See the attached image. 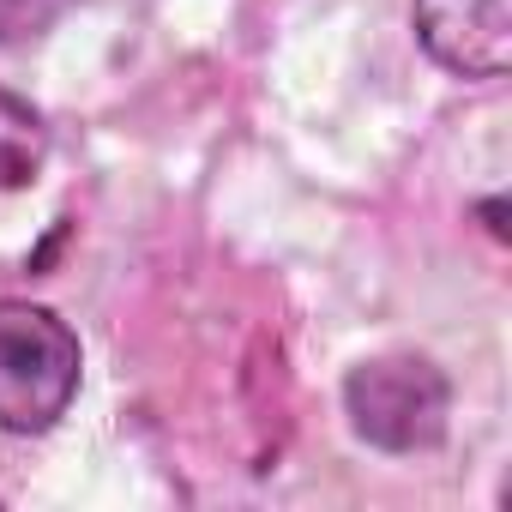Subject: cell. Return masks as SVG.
Here are the masks:
<instances>
[{"instance_id":"5","label":"cell","mask_w":512,"mask_h":512,"mask_svg":"<svg viewBox=\"0 0 512 512\" xmlns=\"http://www.w3.org/2000/svg\"><path fill=\"white\" fill-rule=\"evenodd\" d=\"M67 7V0H0V43H25V37H43L49 19Z\"/></svg>"},{"instance_id":"4","label":"cell","mask_w":512,"mask_h":512,"mask_svg":"<svg viewBox=\"0 0 512 512\" xmlns=\"http://www.w3.org/2000/svg\"><path fill=\"white\" fill-rule=\"evenodd\" d=\"M43 151H49L43 115H37L31 103H19V97L0 91V187H25V181H37Z\"/></svg>"},{"instance_id":"3","label":"cell","mask_w":512,"mask_h":512,"mask_svg":"<svg viewBox=\"0 0 512 512\" xmlns=\"http://www.w3.org/2000/svg\"><path fill=\"white\" fill-rule=\"evenodd\" d=\"M422 49L458 79H500L512 67V0H416Z\"/></svg>"},{"instance_id":"2","label":"cell","mask_w":512,"mask_h":512,"mask_svg":"<svg viewBox=\"0 0 512 512\" xmlns=\"http://www.w3.org/2000/svg\"><path fill=\"white\" fill-rule=\"evenodd\" d=\"M350 428L380 452H428L446 434V374L428 356H368L344 380Z\"/></svg>"},{"instance_id":"1","label":"cell","mask_w":512,"mask_h":512,"mask_svg":"<svg viewBox=\"0 0 512 512\" xmlns=\"http://www.w3.org/2000/svg\"><path fill=\"white\" fill-rule=\"evenodd\" d=\"M79 392V338L37 302H0V428L43 434Z\"/></svg>"}]
</instances>
